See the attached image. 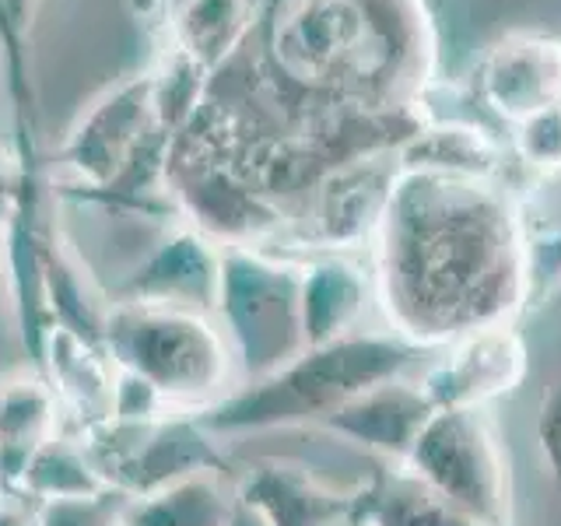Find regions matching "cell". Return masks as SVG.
Masks as SVG:
<instances>
[{
  "label": "cell",
  "mask_w": 561,
  "mask_h": 526,
  "mask_svg": "<svg viewBox=\"0 0 561 526\" xmlns=\"http://www.w3.org/2000/svg\"><path fill=\"white\" fill-rule=\"evenodd\" d=\"M225 526H271V523L263 519L250 502L236 499V508H232V516H228V523H225Z\"/></svg>",
  "instance_id": "obj_21"
},
{
  "label": "cell",
  "mask_w": 561,
  "mask_h": 526,
  "mask_svg": "<svg viewBox=\"0 0 561 526\" xmlns=\"http://www.w3.org/2000/svg\"><path fill=\"white\" fill-rule=\"evenodd\" d=\"M508 151L526 180H554L561 175V105L508 127Z\"/></svg>",
  "instance_id": "obj_16"
},
{
  "label": "cell",
  "mask_w": 561,
  "mask_h": 526,
  "mask_svg": "<svg viewBox=\"0 0 561 526\" xmlns=\"http://www.w3.org/2000/svg\"><path fill=\"white\" fill-rule=\"evenodd\" d=\"M239 470H204L130 499L123 526H225L232 516Z\"/></svg>",
  "instance_id": "obj_13"
},
{
  "label": "cell",
  "mask_w": 561,
  "mask_h": 526,
  "mask_svg": "<svg viewBox=\"0 0 561 526\" xmlns=\"http://www.w3.org/2000/svg\"><path fill=\"white\" fill-rule=\"evenodd\" d=\"M102 347L165 400L172 414H201L239 386L236 358L215 312L110 298Z\"/></svg>",
  "instance_id": "obj_3"
},
{
  "label": "cell",
  "mask_w": 561,
  "mask_h": 526,
  "mask_svg": "<svg viewBox=\"0 0 561 526\" xmlns=\"http://www.w3.org/2000/svg\"><path fill=\"white\" fill-rule=\"evenodd\" d=\"M561 288V228L530 225V260H526V316L551 306Z\"/></svg>",
  "instance_id": "obj_18"
},
{
  "label": "cell",
  "mask_w": 561,
  "mask_h": 526,
  "mask_svg": "<svg viewBox=\"0 0 561 526\" xmlns=\"http://www.w3.org/2000/svg\"><path fill=\"white\" fill-rule=\"evenodd\" d=\"M443 351V347H438ZM435 347L414 344L400 333L355 330L341 341L298 351L277 373L239 382L215 408L193 414L215 438H239L280 428H320L344 403L382 382L411 376Z\"/></svg>",
  "instance_id": "obj_2"
},
{
  "label": "cell",
  "mask_w": 561,
  "mask_h": 526,
  "mask_svg": "<svg viewBox=\"0 0 561 526\" xmlns=\"http://www.w3.org/2000/svg\"><path fill=\"white\" fill-rule=\"evenodd\" d=\"M110 488L88 456L84 443L75 432H57L53 438L32 453L22 478V499L49 502V499H70V495H95V491Z\"/></svg>",
  "instance_id": "obj_15"
},
{
  "label": "cell",
  "mask_w": 561,
  "mask_h": 526,
  "mask_svg": "<svg viewBox=\"0 0 561 526\" xmlns=\"http://www.w3.org/2000/svg\"><path fill=\"white\" fill-rule=\"evenodd\" d=\"M236 488L271 526H368L365 481L337 491L295 464L260 460L236 473Z\"/></svg>",
  "instance_id": "obj_8"
},
{
  "label": "cell",
  "mask_w": 561,
  "mask_h": 526,
  "mask_svg": "<svg viewBox=\"0 0 561 526\" xmlns=\"http://www.w3.org/2000/svg\"><path fill=\"white\" fill-rule=\"evenodd\" d=\"M530 373V347L516 323H495L456 338L417 376V386L435 403L449 408H488L491 400L516 393Z\"/></svg>",
  "instance_id": "obj_6"
},
{
  "label": "cell",
  "mask_w": 561,
  "mask_h": 526,
  "mask_svg": "<svg viewBox=\"0 0 561 526\" xmlns=\"http://www.w3.org/2000/svg\"><path fill=\"white\" fill-rule=\"evenodd\" d=\"M218 288H221V250H215L197 232H183L169 239L145 267L123 277V285L116 288L113 298L215 312Z\"/></svg>",
  "instance_id": "obj_10"
},
{
  "label": "cell",
  "mask_w": 561,
  "mask_h": 526,
  "mask_svg": "<svg viewBox=\"0 0 561 526\" xmlns=\"http://www.w3.org/2000/svg\"><path fill=\"white\" fill-rule=\"evenodd\" d=\"M530 225L513 183L397 165L373 236L376 295L393 333L438 351L523 320Z\"/></svg>",
  "instance_id": "obj_1"
},
{
  "label": "cell",
  "mask_w": 561,
  "mask_h": 526,
  "mask_svg": "<svg viewBox=\"0 0 561 526\" xmlns=\"http://www.w3.org/2000/svg\"><path fill=\"white\" fill-rule=\"evenodd\" d=\"M215 320L232 347L239 382L277 373L302 338V260L263 245H225Z\"/></svg>",
  "instance_id": "obj_4"
},
{
  "label": "cell",
  "mask_w": 561,
  "mask_h": 526,
  "mask_svg": "<svg viewBox=\"0 0 561 526\" xmlns=\"http://www.w3.org/2000/svg\"><path fill=\"white\" fill-rule=\"evenodd\" d=\"M57 432H64V411L46 376L32 368L0 382V495L22 499L32 453Z\"/></svg>",
  "instance_id": "obj_12"
},
{
  "label": "cell",
  "mask_w": 561,
  "mask_h": 526,
  "mask_svg": "<svg viewBox=\"0 0 561 526\" xmlns=\"http://www.w3.org/2000/svg\"><path fill=\"white\" fill-rule=\"evenodd\" d=\"M368 526H488L443 502L408 467L376 464L365 478Z\"/></svg>",
  "instance_id": "obj_14"
},
{
  "label": "cell",
  "mask_w": 561,
  "mask_h": 526,
  "mask_svg": "<svg viewBox=\"0 0 561 526\" xmlns=\"http://www.w3.org/2000/svg\"><path fill=\"white\" fill-rule=\"evenodd\" d=\"M473 92L505 127L554 110L561 105V39L540 32H508L481 57Z\"/></svg>",
  "instance_id": "obj_7"
},
{
  "label": "cell",
  "mask_w": 561,
  "mask_h": 526,
  "mask_svg": "<svg viewBox=\"0 0 561 526\" xmlns=\"http://www.w3.org/2000/svg\"><path fill=\"white\" fill-rule=\"evenodd\" d=\"M127 505L130 495H123L116 488H102L95 495L35 502V519H39V526H119Z\"/></svg>",
  "instance_id": "obj_17"
},
{
  "label": "cell",
  "mask_w": 561,
  "mask_h": 526,
  "mask_svg": "<svg viewBox=\"0 0 561 526\" xmlns=\"http://www.w3.org/2000/svg\"><path fill=\"white\" fill-rule=\"evenodd\" d=\"M435 414V403L425 397L417 379H393L376 390L355 397L337 414L323 421V432L344 438L351 446L376 453L382 464L403 467L417 443V435Z\"/></svg>",
  "instance_id": "obj_9"
},
{
  "label": "cell",
  "mask_w": 561,
  "mask_h": 526,
  "mask_svg": "<svg viewBox=\"0 0 561 526\" xmlns=\"http://www.w3.org/2000/svg\"><path fill=\"white\" fill-rule=\"evenodd\" d=\"M403 467L470 519L513 526L508 449L499 421L488 408L435 411Z\"/></svg>",
  "instance_id": "obj_5"
},
{
  "label": "cell",
  "mask_w": 561,
  "mask_h": 526,
  "mask_svg": "<svg viewBox=\"0 0 561 526\" xmlns=\"http://www.w3.org/2000/svg\"><path fill=\"white\" fill-rule=\"evenodd\" d=\"M534 435H537V446H540L543 464H548L551 481L561 491V379L551 382L548 390H543Z\"/></svg>",
  "instance_id": "obj_19"
},
{
  "label": "cell",
  "mask_w": 561,
  "mask_h": 526,
  "mask_svg": "<svg viewBox=\"0 0 561 526\" xmlns=\"http://www.w3.org/2000/svg\"><path fill=\"white\" fill-rule=\"evenodd\" d=\"M119 526H123V523H119Z\"/></svg>",
  "instance_id": "obj_22"
},
{
  "label": "cell",
  "mask_w": 561,
  "mask_h": 526,
  "mask_svg": "<svg viewBox=\"0 0 561 526\" xmlns=\"http://www.w3.org/2000/svg\"><path fill=\"white\" fill-rule=\"evenodd\" d=\"M376 277L351 253H309L302 260V338L320 347L355 333L365 320Z\"/></svg>",
  "instance_id": "obj_11"
},
{
  "label": "cell",
  "mask_w": 561,
  "mask_h": 526,
  "mask_svg": "<svg viewBox=\"0 0 561 526\" xmlns=\"http://www.w3.org/2000/svg\"><path fill=\"white\" fill-rule=\"evenodd\" d=\"M0 526H39V519H35V505L28 499L0 495Z\"/></svg>",
  "instance_id": "obj_20"
}]
</instances>
